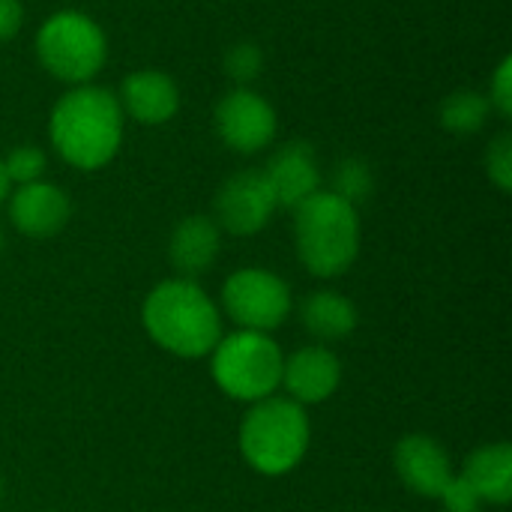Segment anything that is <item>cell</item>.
<instances>
[{
	"instance_id": "5",
	"label": "cell",
	"mask_w": 512,
	"mask_h": 512,
	"mask_svg": "<svg viewBox=\"0 0 512 512\" xmlns=\"http://www.w3.org/2000/svg\"><path fill=\"white\" fill-rule=\"evenodd\" d=\"M210 372L216 387L246 405H255L273 396L282 384V351L270 333L237 330L222 336L210 351Z\"/></svg>"
},
{
	"instance_id": "28",
	"label": "cell",
	"mask_w": 512,
	"mask_h": 512,
	"mask_svg": "<svg viewBox=\"0 0 512 512\" xmlns=\"http://www.w3.org/2000/svg\"><path fill=\"white\" fill-rule=\"evenodd\" d=\"M0 492H3V489H0Z\"/></svg>"
},
{
	"instance_id": "26",
	"label": "cell",
	"mask_w": 512,
	"mask_h": 512,
	"mask_svg": "<svg viewBox=\"0 0 512 512\" xmlns=\"http://www.w3.org/2000/svg\"><path fill=\"white\" fill-rule=\"evenodd\" d=\"M9 195V177H6V168H3V159H0V204L6 201Z\"/></svg>"
},
{
	"instance_id": "1",
	"label": "cell",
	"mask_w": 512,
	"mask_h": 512,
	"mask_svg": "<svg viewBox=\"0 0 512 512\" xmlns=\"http://www.w3.org/2000/svg\"><path fill=\"white\" fill-rule=\"evenodd\" d=\"M141 321L162 351L183 360L207 357L222 339V312L195 279L156 285L141 306Z\"/></svg>"
},
{
	"instance_id": "23",
	"label": "cell",
	"mask_w": 512,
	"mask_h": 512,
	"mask_svg": "<svg viewBox=\"0 0 512 512\" xmlns=\"http://www.w3.org/2000/svg\"><path fill=\"white\" fill-rule=\"evenodd\" d=\"M444 504V512H480L483 510V501L474 495V489L462 480V477H453L447 483V489L441 492L438 498Z\"/></svg>"
},
{
	"instance_id": "3",
	"label": "cell",
	"mask_w": 512,
	"mask_h": 512,
	"mask_svg": "<svg viewBox=\"0 0 512 512\" xmlns=\"http://www.w3.org/2000/svg\"><path fill=\"white\" fill-rule=\"evenodd\" d=\"M294 240L300 261L312 276H342L360 252V216L357 207L318 189L294 210Z\"/></svg>"
},
{
	"instance_id": "12",
	"label": "cell",
	"mask_w": 512,
	"mask_h": 512,
	"mask_svg": "<svg viewBox=\"0 0 512 512\" xmlns=\"http://www.w3.org/2000/svg\"><path fill=\"white\" fill-rule=\"evenodd\" d=\"M264 177L273 189L276 207L297 210L306 198L321 189V171L315 162V150L306 141H288L273 153L264 168Z\"/></svg>"
},
{
	"instance_id": "22",
	"label": "cell",
	"mask_w": 512,
	"mask_h": 512,
	"mask_svg": "<svg viewBox=\"0 0 512 512\" xmlns=\"http://www.w3.org/2000/svg\"><path fill=\"white\" fill-rule=\"evenodd\" d=\"M486 171L492 177V183L501 189V192H510L512 189V138L504 132L492 141L489 153H486Z\"/></svg>"
},
{
	"instance_id": "8",
	"label": "cell",
	"mask_w": 512,
	"mask_h": 512,
	"mask_svg": "<svg viewBox=\"0 0 512 512\" xmlns=\"http://www.w3.org/2000/svg\"><path fill=\"white\" fill-rule=\"evenodd\" d=\"M276 210L264 171H237L216 192V225L234 237L258 234Z\"/></svg>"
},
{
	"instance_id": "25",
	"label": "cell",
	"mask_w": 512,
	"mask_h": 512,
	"mask_svg": "<svg viewBox=\"0 0 512 512\" xmlns=\"http://www.w3.org/2000/svg\"><path fill=\"white\" fill-rule=\"evenodd\" d=\"M24 21V9L18 0H0V42L12 39Z\"/></svg>"
},
{
	"instance_id": "24",
	"label": "cell",
	"mask_w": 512,
	"mask_h": 512,
	"mask_svg": "<svg viewBox=\"0 0 512 512\" xmlns=\"http://www.w3.org/2000/svg\"><path fill=\"white\" fill-rule=\"evenodd\" d=\"M489 105L498 108V114L510 117L512 114V60L504 57L495 78H492V93H489Z\"/></svg>"
},
{
	"instance_id": "18",
	"label": "cell",
	"mask_w": 512,
	"mask_h": 512,
	"mask_svg": "<svg viewBox=\"0 0 512 512\" xmlns=\"http://www.w3.org/2000/svg\"><path fill=\"white\" fill-rule=\"evenodd\" d=\"M489 99L477 90H456L444 99L441 105V123L456 132V135H471L477 129H483L486 117H489Z\"/></svg>"
},
{
	"instance_id": "13",
	"label": "cell",
	"mask_w": 512,
	"mask_h": 512,
	"mask_svg": "<svg viewBox=\"0 0 512 512\" xmlns=\"http://www.w3.org/2000/svg\"><path fill=\"white\" fill-rule=\"evenodd\" d=\"M9 216L12 225L27 234V237H51L63 231L69 222V198L63 189L36 180L27 186H18L12 201H9Z\"/></svg>"
},
{
	"instance_id": "27",
	"label": "cell",
	"mask_w": 512,
	"mask_h": 512,
	"mask_svg": "<svg viewBox=\"0 0 512 512\" xmlns=\"http://www.w3.org/2000/svg\"><path fill=\"white\" fill-rule=\"evenodd\" d=\"M0 249H3V234H0Z\"/></svg>"
},
{
	"instance_id": "11",
	"label": "cell",
	"mask_w": 512,
	"mask_h": 512,
	"mask_svg": "<svg viewBox=\"0 0 512 512\" xmlns=\"http://www.w3.org/2000/svg\"><path fill=\"white\" fill-rule=\"evenodd\" d=\"M393 462L402 483L423 498H441L447 483L456 477L447 450L429 435H405L396 444Z\"/></svg>"
},
{
	"instance_id": "9",
	"label": "cell",
	"mask_w": 512,
	"mask_h": 512,
	"mask_svg": "<svg viewBox=\"0 0 512 512\" xmlns=\"http://www.w3.org/2000/svg\"><path fill=\"white\" fill-rule=\"evenodd\" d=\"M219 138L237 153H258L276 135V111L252 90H234L219 99L213 114Z\"/></svg>"
},
{
	"instance_id": "7",
	"label": "cell",
	"mask_w": 512,
	"mask_h": 512,
	"mask_svg": "<svg viewBox=\"0 0 512 512\" xmlns=\"http://www.w3.org/2000/svg\"><path fill=\"white\" fill-rule=\"evenodd\" d=\"M222 309L240 330L270 333L288 321L294 300L285 279L261 267H246L222 285Z\"/></svg>"
},
{
	"instance_id": "10",
	"label": "cell",
	"mask_w": 512,
	"mask_h": 512,
	"mask_svg": "<svg viewBox=\"0 0 512 512\" xmlns=\"http://www.w3.org/2000/svg\"><path fill=\"white\" fill-rule=\"evenodd\" d=\"M339 381H342L339 357L324 345H309L285 357L279 387H285L288 399H294L297 405H318L339 390Z\"/></svg>"
},
{
	"instance_id": "2",
	"label": "cell",
	"mask_w": 512,
	"mask_h": 512,
	"mask_svg": "<svg viewBox=\"0 0 512 512\" xmlns=\"http://www.w3.org/2000/svg\"><path fill=\"white\" fill-rule=\"evenodd\" d=\"M57 153L81 168L96 171L108 165L123 138V108L114 93L102 87H75L51 111L48 123Z\"/></svg>"
},
{
	"instance_id": "17",
	"label": "cell",
	"mask_w": 512,
	"mask_h": 512,
	"mask_svg": "<svg viewBox=\"0 0 512 512\" xmlns=\"http://www.w3.org/2000/svg\"><path fill=\"white\" fill-rule=\"evenodd\" d=\"M303 327L318 342H336L357 330V306L336 291H315L300 306Z\"/></svg>"
},
{
	"instance_id": "14",
	"label": "cell",
	"mask_w": 512,
	"mask_h": 512,
	"mask_svg": "<svg viewBox=\"0 0 512 512\" xmlns=\"http://www.w3.org/2000/svg\"><path fill=\"white\" fill-rule=\"evenodd\" d=\"M117 102L132 120H138L144 126H159L177 114L180 90L171 75H165L159 69H138L123 81Z\"/></svg>"
},
{
	"instance_id": "21",
	"label": "cell",
	"mask_w": 512,
	"mask_h": 512,
	"mask_svg": "<svg viewBox=\"0 0 512 512\" xmlns=\"http://www.w3.org/2000/svg\"><path fill=\"white\" fill-rule=\"evenodd\" d=\"M264 69V54L255 42H237L228 54H225V72L240 81V84H249L261 75Z\"/></svg>"
},
{
	"instance_id": "6",
	"label": "cell",
	"mask_w": 512,
	"mask_h": 512,
	"mask_svg": "<svg viewBox=\"0 0 512 512\" xmlns=\"http://www.w3.org/2000/svg\"><path fill=\"white\" fill-rule=\"evenodd\" d=\"M36 54L54 78L87 84L102 69L108 45L93 18L81 12H57L39 27Z\"/></svg>"
},
{
	"instance_id": "4",
	"label": "cell",
	"mask_w": 512,
	"mask_h": 512,
	"mask_svg": "<svg viewBox=\"0 0 512 512\" xmlns=\"http://www.w3.org/2000/svg\"><path fill=\"white\" fill-rule=\"evenodd\" d=\"M309 450V417L288 396H267L240 423V453L264 477L294 471Z\"/></svg>"
},
{
	"instance_id": "16",
	"label": "cell",
	"mask_w": 512,
	"mask_h": 512,
	"mask_svg": "<svg viewBox=\"0 0 512 512\" xmlns=\"http://www.w3.org/2000/svg\"><path fill=\"white\" fill-rule=\"evenodd\" d=\"M459 477L483 504H507L512 498V447L501 441L474 450Z\"/></svg>"
},
{
	"instance_id": "19",
	"label": "cell",
	"mask_w": 512,
	"mask_h": 512,
	"mask_svg": "<svg viewBox=\"0 0 512 512\" xmlns=\"http://www.w3.org/2000/svg\"><path fill=\"white\" fill-rule=\"evenodd\" d=\"M333 195L348 201L351 207L363 204L372 195V171L363 159H342L333 171Z\"/></svg>"
},
{
	"instance_id": "15",
	"label": "cell",
	"mask_w": 512,
	"mask_h": 512,
	"mask_svg": "<svg viewBox=\"0 0 512 512\" xmlns=\"http://www.w3.org/2000/svg\"><path fill=\"white\" fill-rule=\"evenodd\" d=\"M222 243V228L210 216H189L183 219L168 243V258L180 279H195L207 273L219 255Z\"/></svg>"
},
{
	"instance_id": "20",
	"label": "cell",
	"mask_w": 512,
	"mask_h": 512,
	"mask_svg": "<svg viewBox=\"0 0 512 512\" xmlns=\"http://www.w3.org/2000/svg\"><path fill=\"white\" fill-rule=\"evenodd\" d=\"M3 168H6V177L9 183H18V186H27V183H36L42 180L45 174V153L39 147H15L6 159H3Z\"/></svg>"
}]
</instances>
